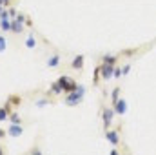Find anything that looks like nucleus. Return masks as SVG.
<instances>
[{
    "instance_id": "obj_1",
    "label": "nucleus",
    "mask_w": 156,
    "mask_h": 155,
    "mask_svg": "<svg viewBox=\"0 0 156 155\" xmlns=\"http://www.w3.org/2000/svg\"><path fill=\"white\" fill-rule=\"evenodd\" d=\"M83 95H85V86L78 84L75 91L67 93V97H66V106H76V104H80L82 99H83Z\"/></svg>"
},
{
    "instance_id": "obj_2",
    "label": "nucleus",
    "mask_w": 156,
    "mask_h": 155,
    "mask_svg": "<svg viewBox=\"0 0 156 155\" xmlns=\"http://www.w3.org/2000/svg\"><path fill=\"white\" fill-rule=\"evenodd\" d=\"M115 108L113 106H104V110H102V122H104V130H109L111 128V124H113V120H115Z\"/></svg>"
},
{
    "instance_id": "obj_3",
    "label": "nucleus",
    "mask_w": 156,
    "mask_h": 155,
    "mask_svg": "<svg viewBox=\"0 0 156 155\" xmlns=\"http://www.w3.org/2000/svg\"><path fill=\"white\" fill-rule=\"evenodd\" d=\"M104 137L107 139V142L113 146V148H116L120 146V133H118V130H105V133H104Z\"/></svg>"
},
{
    "instance_id": "obj_4",
    "label": "nucleus",
    "mask_w": 156,
    "mask_h": 155,
    "mask_svg": "<svg viewBox=\"0 0 156 155\" xmlns=\"http://www.w3.org/2000/svg\"><path fill=\"white\" fill-rule=\"evenodd\" d=\"M113 75H115V66L102 62V66H100V77L104 78V80H109Z\"/></svg>"
},
{
    "instance_id": "obj_5",
    "label": "nucleus",
    "mask_w": 156,
    "mask_h": 155,
    "mask_svg": "<svg viewBox=\"0 0 156 155\" xmlns=\"http://www.w3.org/2000/svg\"><path fill=\"white\" fill-rule=\"evenodd\" d=\"M113 108H115L116 115H125L127 113V100L125 99H118L116 102L113 104Z\"/></svg>"
},
{
    "instance_id": "obj_6",
    "label": "nucleus",
    "mask_w": 156,
    "mask_h": 155,
    "mask_svg": "<svg viewBox=\"0 0 156 155\" xmlns=\"http://www.w3.org/2000/svg\"><path fill=\"white\" fill-rule=\"evenodd\" d=\"M22 133H24L22 124H11V126L7 128V135H9V137H20Z\"/></svg>"
},
{
    "instance_id": "obj_7",
    "label": "nucleus",
    "mask_w": 156,
    "mask_h": 155,
    "mask_svg": "<svg viewBox=\"0 0 156 155\" xmlns=\"http://www.w3.org/2000/svg\"><path fill=\"white\" fill-rule=\"evenodd\" d=\"M24 22H20L18 18H13L11 20V31L15 33V35H20V33H24Z\"/></svg>"
},
{
    "instance_id": "obj_8",
    "label": "nucleus",
    "mask_w": 156,
    "mask_h": 155,
    "mask_svg": "<svg viewBox=\"0 0 156 155\" xmlns=\"http://www.w3.org/2000/svg\"><path fill=\"white\" fill-rule=\"evenodd\" d=\"M60 62H62V57H60L58 53H55V55H51V57L45 60V66H47V68H58Z\"/></svg>"
},
{
    "instance_id": "obj_9",
    "label": "nucleus",
    "mask_w": 156,
    "mask_h": 155,
    "mask_svg": "<svg viewBox=\"0 0 156 155\" xmlns=\"http://www.w3.org/2000/svg\"><path fill=\"white\" fill-rule=\"evenodd\" d=\"M49 93H51V95H60V93H64V86H62V82H60V80L53 82L51 88H49Z\"/></svg>"
},
{
    "instance_id": "obj_10",
    "label": "nucleus",
    "mask_w": 156,
    "mask_h": 155,
    "mask_svg": "<svg viewBox=\"0 0 156 155\" xmlns=\"http://www.w3.org/2000/svg\"><path fill=\"white\" fill-rule=\"evenodd\" d=\"M83 62H85V57H83V55H76V57L73 59L71 66H73L75 70H82V68H83Z\"/></svg>"
},
{
    "instance_id": "obj_11",
    "label": "nucleus",
    "mask_w": 156,
    "mask_h": 155,
    "mask_svg": "<svg viewBox=\"0 0 156 155\" xmlns=\"http://www.w3.org/2000/svg\"><path fill=\"white\" fill-rule=\"evenodd\" d=\"M0 29H2V33L11 31V18H0Z\"/></svg>"
},
{
    "instance_id": "obj_12",
    "label": "nucleus",
    "mask_w": 156,
    "mask_h": 155,
    "mask_svg": "<svg viewBox=\"0 0 156 155\" xmlns=\"http://www.w3.org/2000/svg\"><path fill=\"white\" fill-rule=\"evenodd\" d=\"M102 62H104V64L115 66V64L118 62V57H115V55H104V57H102Z\"/></svg>"
},
{
    "instance_id": "obj_13",
    "label": "nucleus",
    "mask_w": 156,
    "mask_h": 155,
    "mask_svg": "<svg viewBox=\"0 0 156 155\" xmlns=\"http://www.w3.org/2000/svg\"><path fill=\"white\" fill-rule=\"evenodd\" d=\"M26 47H29V49L37 47V39H35V35H33V33H29V35H27V39H26Z\"/></svg>"
},
{
    "instance_id": "obj_14",
    "label": "nucleus",
    "mask_w": 156,
    "mask_h": 155,
    "mask_svg": "<svg viewBox=\"0 0 156 155\" xmlns=\"http://www.w3.org/2000/svg\"><path fill=\"white\" fill-rule=\"evenodd\" d=\"M11 124H20L22 122V119H20V115L16 113V112H13V113H9V119H7Z\"/></svg>"
},
{
    "instance_id": "obj_15",
    "label": "nucleus",
    "mask_w": 156,
    "mask_h": 155,
    "mask_svg": "<svg viewBox=\"0 0 156 155\" xmlns=\"http://www.w3.org/2000/svg\"><path fill=\"white\" fill-rule=\"evenodd\" d=\"M7 108H9V104H5L4 108H0V122H4V120H7V119H9V113H7Z\"/></svg>"
},
{
    "instance_id": "obj_16",
    "label": "nucleus",
    "mask_w": 156,
    "mask_h": 155,
    "mask_svg": "<svg viewBox=\"0 0 156 155\" xmlns=\"http://www.w3.org/2000/svg\"><path fill=\"white\" fill-rule=\"evenodd\" d=\"M118 99H120V88H115V89H113V91H111V106H113V104H115V102H116Z\"/></svg>"
},
{
    "instance_id": "obj_17",
    "label": "nucleus",
    "mask_w": 156,
    "mask_h": 155,
    "mask_svg": "<svg viewBox=\"0 0 156 155\" xmlns=\"http://www.w3.org/2000/svg\"><path fill=\"white\" fill-rule=\"evenodd\" d=\"M20 102H22V97H18V95H11L7 100V104H13V106H18Z\"/></svg>"
},
{
    "instance_id": "obj_18",
    "label": "nucleus",
    "mask_w": 156,
    "mask_h": 155,
    "mask_svg": "<svg viewBox=\"0 0 156 155\" xmlns=\"http://www.w3.org/2000/svg\"><path fill=\"white\" fill-rule=\"evenodd\" d=\"M5 47H7V40L4 35H0V53H4L5 51Z\"/></svg>"
},
{
    "instance_id": "obj_19",
    "label": "nucleus",
    "mask_w": 156,
    "mask_h": 155,
    "mask_svg": "<svg viewBox=\"0 0 156 155\" xmlns=\"http://www.w3.org/2000/svg\"><path fill=\"white\" fill-rule=\"evenodd\" d=\"M45 104H49V100H47V99H38V100L35 102V106H37V108H44Z\"/></svg>"
},
{
    "instance_id": "obj_20",
    "label": "nucleus",
    "mask_w": 156,
    "mask_h": 155,
    "mask_svg": "<svg viewBox=\"0 0 156 155\" xmlns=\"http://www.w3.org/2000/svg\"><path fill=\"white\" fill-rule=\"evenodd\" d=\"M29 155H44V153H42V150H40L38 146H35V148L29 152Z\"/></svg>"
},
{
    "instance_id": "obj_21",
    "label": "nucleus",
    "mask_w": 156,
    "mask_h": 155,
    "mask_svg": "<svg viewBox=\"0 0 156 155\" xmlns=\"http://www.w3.org/2000/svg\"><path fill=\"white\" fill-rule=\"evenodd\" d=\"M122 75H123V73H122V68H115V75H113V77H115V78H120Z\"/></svg>"
},
{
    "instance_id": "obj_22",
    "label": "nucleus",
    "mask_w": 156,
    "mask_h": 155,
    "mask_svg": "<svg viewBox=\"0 0 156 155\" xmlns=\"http://www.w3.org/2000/svg\"><path fill=\"white\" fill-rule=\"evenodd\" d=\"M16 15H18V13H16V9H9V18H11V20H13V18H16Z\"/></svg>"
},
{
    "instance_id": "obj_23",
    "label": "nucleus",
    "mask_w": 156,
    "mask_h": 155,
    "mask_svg": "<svg viewBox=\"0 0 156 155\" xmlns=\"http://www.w3.org/2000/svg\"><path fill=\"white\" fill-rule=\"evenodd\" d=\"M98 78H100V66L94 70V82H98Z\"/></svg>"
},
{
    "instance_id": "obj_24",
    "label": "nucleus",
    "mask_w": 156,
    "mask_h": 155,
    "mask_svg": "<svg viewBox=\"0 0 156 155\" xmlns=\"http://www.w3.org/2000/svg\"><path fill=\"white\" fill-rule=\"evenodd\" d=\"M129 71H131V66H129V64H127L125 68H122V73H123V75H127Z\"/></svg>"
},
{
    "instance_id": "obj_25",
    "label": "nucleus",
    "mask_w": 156,
    "mask_h": 155,
    "mask_svg": "<svg viewBox=\"0 0 156 155\" xmlns=\"http://www.w3.org/2000/svg\"><path fill=\"white\" fill-rule=\"evenodd\" d=\"M5 135H7V130H2V128H0V139H4Z\"/></svg>"
},
{
    "instance_id": "obj_26",
    "label": "nucleus",
    "mask_w": 156,
    "mask_h": 155,
    "mask_svg": "<svg viewBox=\"0 0 156 155\" xmlns=\"http://www.w3.org/2000/svg\"><path fill=\"white\" fill-rule=\"evenodd\" d=\"M109 155H122V153H120V152H118L116 148H113V150H111V153H109Z\"/></svg>"
},
{
    "instance_id": "obj_27",
    "label": "nucleus",
    "mask_w": 156,
    "mask_h": 155,
    "mask_svg": "<svg viewBox=\"0 0 156 155\" xmlns=\"http://www.w3.org/2000/svg\"><path fill=\"white\" fill-rule=\"evenodd\" d=\"M9 4H11V0H4V6H5V7H7Z\"/></svg>"
},
{
    "instance_id": "obj_28",
    "label": "nucleus",
    "mask_w": 156,
    "mask_h": 155,
    "mask_svg": "<svg viewBox=\"0 0 156 155\" xmlns=\"http://www.w3.org/2000/svg\"><path fill=\"white\" fill-rule=\"evenodd\" d=\"M0 155H4V148L2 146H0Z\"/></svg>"
},
{
    "instance_id": "obj_29",
    "label": "nucleus",
    "mask_w": 156,
    "mask_h": 155,
    "mask_svg": "<svg viewBox=\"0 0 156 155\" xmlns=\"http://www.w3.org/2000/svg\"><path fill=\"white\" fill-rule=\"evenodd\" d=\"M0 6H4V0H0ZM4 7H5V6H4Z\"/></svg>"
},
{
    "instance_id": "obj_30",
    "label": "nucleus",
    "mask_w": 156,
    "mask_h": 155,
    "mask_svg": "<svg viewBox=\"0 0 156 155\" xmlns=\"http://www.w3.org/2000/svg\"><path fill=\"white\" fill-rule=\"evenodd\" d=\"M2 9H4V6H0V13H2Z\"/></svg>"
},
{
    "instance_id": "obj_31",
    "label": "nucleus",
    "mask_w": 156,
    "mask_h": 155,
    "mask_svg": "<svg viewBox=\"0 0 156 155\" xmlns=\"http://www.w3.org/2000/svg\"><path fill=\"white\" fill-rule=\"evenodd\" d=\"M0 31H2V29H0Z\"/></svg>"
}]
</instances>
